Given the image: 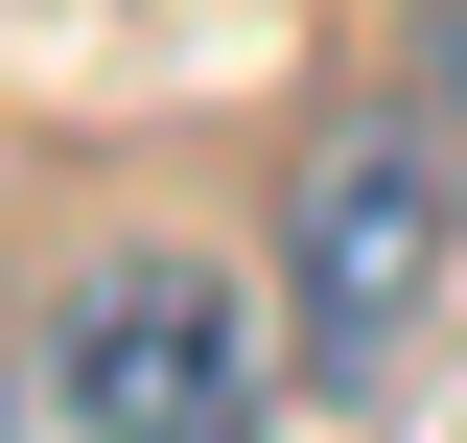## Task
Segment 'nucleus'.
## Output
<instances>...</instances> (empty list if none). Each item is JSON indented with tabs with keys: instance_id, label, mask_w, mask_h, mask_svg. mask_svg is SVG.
Segmentation results:
<instances>
[{
	"instance_id": "1",
	"label": "nucleus",
	"mask_w": 467,
	"mask_h": 443,
	"mask_svg": "<svg viewBox=\"0 0 467 443\" xmlns=\"http://www.w3.org/2000/svg\"><path fill=\"white\" fill-rule=\"evenodd\" d=\"M47 443H257L281 420V304L234 257H187V233H94V257H47Z\"/></svg>"
},
{
	"instance_id": "2",
	"label": "nucleus",
	"mask_w": 467,
	"mask_h": 443,
	"mask_svg": "<svg viewBox=\"0 0 467 443\" xmlns=\"http://www.w3.org/2000/svg\"><path fill=\"white\" fill-rule=\"evenodd\" d=\"M444 280H467V164H444V117L350 94L327 140L281 164V327H304V374L374 397L420 327H444Z\"/></svg>"
},
{
	"instance_id": "3",
	"label": "nucleus",
	"mask_w": 467,
	"mask_h": 443,
	"mask_svg": "<svg viewBox=\"0 0 467 443\" xmlns=\"http://www.w3.org/2000/svg\"><path fill=\"white\" fill-rule=\"evenodd\" d=\"M420 117H444V164H467V0L420 24Z\"/></svg>"
}]
</instances>
